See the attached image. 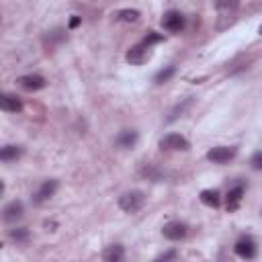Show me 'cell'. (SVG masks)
<instances>
[{
  "instance_id": "cell-8",
  "label": "cell",
  "mask_w": 262,
  "mask_h": 262,
  "mask_svg": "<svg viewBox=\"0 0 262 262\" xmlns=\"http://www.w3.org/2000/svg\"><path fill=\"white\" fill-rule=\"evenodd\" d=\"M23 213H25L23 203H20V201H12V203H8V205L4 207L2 217H4L6 223H14V221H18V219L23 217Z\"/></svg>"
},
{
  "instance_id": "cell-7",
  "label": "cell",
  "mask_w": 262,
  "mask_h": 262,
  "mask_svg": "<svg viewBox=\"0 0 262 262\" xmlns=\"http://www.w3.org/2000/svg\"><path fill=\"white\" fill-rule=\"evenodd\" d=\"M233 156H235V149L233 147H227V145H217V147H213V149L207 151V160H211L215 164H225Z\"/></svg>"
},
{
  "instance_id": "cell-20",
  "label": "cell",
  "mask_w": 262,
  "mask_h": 262,
  "mask_svg": "<svg viewBox=\"0 0 262 262\" xmlns=\"http://www.w3.org/2000/svg\"><path fill=\"white\" fill-rule=\"evenodd\" d=\"M10 237H12L14 242L23 244V242L29 239V229H27V227H14V229H10Z\"/></svg>"
},
{
  "instance_id": "cell-18",
  "label": "cell",
  "mask_w": 262,
  "mask_h": 262,
  "mask_svg": "<svg viewBox=\"0 0 262 262\" xmlns=\"http://www.w3.org/2000/svg\"><path fill=\"white\" fill-rule=\"evenodd\" d=\"M20 154H23V149L18 145H6V147H2L0 158H2V162H10V160H16Z\"/></svg>"
},
{
  "instance_id": "cell-2",
  "label": "cell",
  "mask_w": 262,
  "mask_h": 262,
  "mask_svg": "<svg viewBox=\"0 0 262 262\" xmlns=\"http://www.w3.org/2000/svg\"><path fill=\"white\" fill-rule=\"evenodd\" d=\"M151 47H147V45H143V43H137V45H133L129 51H127V61L131 63V66H141V63H145L149 57H151V51H149Z\"/></svg>"
},
{
  "instance_id": "cell-17",
  "label": "cell",
  "mask_w": 262,
  "mask_h": 262,
  "mask_svg": "<svg viewBox=\"0 0 262 262\" xmlns=\"http://www.w3.org/2000/svg\"><path fill=\"white\" fill-rule=\"evenodd\" d=\"M201 201H203L207 207H217L221 199H219V192H217V190L205 188V190H201Z\"/></svg>"
},
{
  "instance_id": "cell-3",
  "label": "cell",
  "mask_w": 262,
  "mask_h": 262,
  "mask_svg": "<svg viewBox=\"0 0 262 262\" xmlns=\"http://www.w3.org/2000/svg\"><path fill=\"white\" fill-rule=\"evenodd\" d=\"M160 147L166 151H178V149H188V139L178 135V133H168L160 139Z\"/></svg>"
},
{
  "instance_id": "cell-24",
  "label": "cell",
  "mask_w": 262,
  "mask_h": 262,
  "mask_svg": "<svg viewBox=\"0 0 262 262\" xmlns=\"http://www.w3.org/2000/svg\"><path fill=\"white\" fill-rule=\"evenodd\" d=\"M78 25H80V16H72L70 18V29H76Z\"/></svg>"
},
{
  "instance_id": "cell-26",
  "label": "cell",
  "mask_w": 262,
  "mask_h": 262,
  "mask_svg": "<svg viewBox=\"0 0 262 262\" xmlns=\"http://www.w3.org/2000/svg\"><path fill=\"white\" fill-rule=\"evenodd\" d=\"M258 33H260V35H262V27H260V31H258Z\"/></svg>"
},
{
  "instance_id": "cell-23",
  "label": "cell",
  "mask_w": 262,
  "mask_h": 262,
  "mask_svg": "<svg viewBox=\"0 0 262 262\" xmlns=\"http://www.w3.org/2000/svg\"><path fill=\"white\" fill-rule=\"evenodd\" d=\"M250 164H252V168H256V170H262V151H256V154L252 156Z\"/></svg>"
},
{
  "instance_id": "cell-4",
  "label": "cell",
  "mask_w": 262,
  "mask_h": 262,
  "mask_svg": "<svg viewBox=\"0 0 262 262\" xmlns=\"http://www.w3.org/2000/svg\"><path fill=\"white\" fill-rule=\"evenodd\" d=\"M162 27L170 33H180L182 27H184V16L178 12V10H168L164 16H162Z\"/></svg>"
},
{
  "instance_id": "cell-1",
  "label": "cell",
  "mask_w": 262,
  "mask_h": 262,
  "mask_svg": "<svg viewBox=\"0 0 262 262\" xmlns=\"http://www.w3.org/2000/svg\"><path fill=\"white\" fill-rule=\"evenodd\" d=\"M143 203H145V194H143L141 190H129V192L121 194V199H119V207H121L125 213H135V211H139V209L143 207Z\"/></svg>"
},
{
  "instance_id": "cell-21",
  "label": "cell",
  "mask_w": 262,
  "mask_h": 262,
  "mask_svg": "<svg viewBox=\"0 0 262 262\" xmlns=\"http://www.w3.org/2000/svg\"><path fill=\"white\" fill-rule=\"evenodd\" d=\"M160 41H162V35H158V33H154V31H149V33L141 39V43L147 45V47H151L154 43H160Z\"/></svg>"
},
{
  "instance_id": "cell-9",
  "label": "cell",
  "mask_w": 262,
  "mask_h": 262,
  "mask_svg": "<svg viewBox=\"0 0 262 262\" xmlns=\"http://www.w3.org/2000/svg\"><path fill=\"white\" fill-rule=\"evenodd\" d=\"M55 190H57V180H45L41 186H39V190L35 192V203H45V201H49L53 194H55Z\"/></svg>"
},
{
  "instance_id": "cell-5",
  "label": "cell",
  "mask_w": 262,
  "mask_h": 262,
  "mask_svg": "<svg viewBox=\"0 0 262 262\" xmlns=\"http://www.w3.org/2000/svg\"><path fill=\"white\" fill-rule=\"evenodd\" d=\"M162 233H164L166 239L178 242V239H182V237L188 233V227H186V223H182V221H170V223H166V225L162 227Z\"/></svg>"
},
{
  "instance_id": "cell-13",
  "label": "cell",
  "mask_w": 262,
  "mask_h": 262,
  "mask_svg": "<svg viewBox=\"0 0 262 262\" xmlns=\"http://www.w3.org/2000/svg\"><path fill=\"white\" fill-rule=\"evenodd\" d=\"M242 196H244V186H233V188H229V192H227V196H225V201H227V211H235V209L239 207V203H242Z\"/></svg>"
},
{
  "instance_id": "cell-12",
  "label": "cell",
  "mask_w": 262,
  "mask_h": 262,
  "mask_svg": "<svg viewBox=\"0 0 262 262\" xmlns=\"http://www.w3.org/2000/svg\"><path fill=\"white\" fill-rule=\"evenodd\" d=\"M0 106H2V111H6V113H20V111H23V102L18 100V96L8 94V92L0 96Z\"/></svg>"
},
{
  "instance_id": "cell-16",
  "label": "cell",
  "mask_w": 262,
  "mask_h": 262,
  "mask_svg": "<svg viewBox=\"0 0 262 262\" xmlns=\"http://www.w3.org/2000/svg\"><path fill=\"white\" fill-rule=\"evenodd\" d=\"M115 18L121 20V23H135L139 18V10L135 8H123V10H117L115 12Z\"/></svg>"
},
{
  "instance_id": "cell-6",
  "label": "cell",
  "mask_w": 262,
  "mask_h": 262,
  "mask_svg": "<svg viewBox=\"0 0 262 262\" xmlns=\"http://www.w3.org/2000/svg\"><path fill=\"white\" fill-rule=\"evenodd\" d=\"M18 86L27 92H35V90H41L45 88V78L39 76V74H27V76H20L18 80Z\"/></svg>"
},
{
  "instance_id": "cell-10",
  "label": "cell",
  "mask_w": 262,
  "mask_h": 262,
  "mask_svg": "<svg viewBox=\"0 0 262 262\" xmlns=\"http://www.w3.org/2000/svg\"><path fill=\"white\" fill-rule=\"evenodd\" d=\"M233 250H235V254H237L239 258H254V256H256V244H254V239H250V237H242V239L233 246Z\"/></svg>"
},
{
  "instance_id": "cell-11",
  "label": "cell",
  "mask_w": 262,
  "mask_h": 262,
  "mask_svg": "<svg viewBox=\"0 0 262 262\" xmlns=\"http://www.w3.org/2000/svg\"><path fill=\"white\" fill-rule=\"evenodd\" d=\"M237 4H239L237 0H215V8H217L219 16L221 18H227V20L233 18V14L237 10Z\"/></svg>"
},
{
  "instance_id": "cell-14",
  "label": "cell",
  "mask_w": 262,
  "mask_h": 262,
  "mask_svg": "<svg viewBox=\"0 0 262 262\" xmlns=\"http://www.w3.org/2000/svg\"><path fill=\"white\" fill-rule=\"evenodd\" d=\"M135 141H137V131H133V129H123L119 135H117V145L119 147H133L135 145Z\"/></svg>"
},
{
  "instance_id": "cell-19",
  "label": "cell",
  "mask_w": 262,
  "mask_h": 262,
  "mask_svg": "<svg viewBox=\"0 0 262 262\" xmlns=\"http://www.w3.org/2000/svg\"><path fill=\"white\" fill-rule=\"evenodd\" d=\"M174 72H176L174 66H166V68H162V70L154 76V82H156V84H164V82H168V80L174 76Z\"/></svg>"
},
{
  "instance_id": "cell-15",
  "label": "cell",
  "mask_w": 262,
  "mask_h": 262,
  "mask_svg": "<svg viewBox=\"0 0 262 262\" xmlns=\"http://www.w3.org/2000/svg\"><path fill=\"white\" fill-rule=\"evenodd\" d=\"M123 256H125V250H123V246H119V244L108 246V248L102 252V260H106V262H119V260H123Z\"/></svg>"
},
{
  "instance_id": "cell-22",
  "label": "cell",
  "mask_w": 262,
  "mask_h": 262,
  "mask_svg": "<svg viewBox=\"0 0 262 262\" xmlns=\"http://www.w3.org/2000/svg\"><path fill=\"white\" fill-rule=\"evenodd\" d=\"M188 104H190V98H186V100H184L182 104H178V106H176V108H174V111L170 113L168 121H174V119H178V117H180V115H182V113L186 111V106H188Z\"/></svg>"
},
{
  "instance_id": "cell-25",
  "label": "cell",
  "mask_w": 262,
  "mask_h": 262,
  "mask_svg": "<svg viewBox=\"0 0 262 262\" xmlns=\"http://www.w3.org/2000/svg\"><path fill=\"white\" fill-rule=\"evenodd\" d=\"M174 256H176V252H166V254L160 256V260H168V258H174Z\"/></svg>"
}]
</instances>
